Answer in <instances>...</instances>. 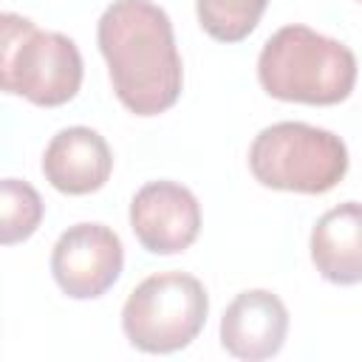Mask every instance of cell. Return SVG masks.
Masks as SVG:
<instances>
[{
	"label": "cell",
	"mask_w": 362,
	"mask_h": 362,
	"mask_svg": "<svg viewBox=\"0 0 362 362\" xmlns=\"http://www.w3.org/2000/svg\"><path fill=\"white\" fill-rule=\"evenodd\" d=\"M113 170V156L107 141L90 127L59 130L42 153L45 181L65 195H88L105 187Z\"/></svg>",
	"instance_id": "cell-9"
},
{
	"label": "cell",
	"mask_w": 362,
	"mask_h": 362,
	"mask_svg": "<svg viewBox=\"0 0 362 362\" xmlns=\"http://www.w3.org/2000/svg\"><path fill=\"white\" fill-rule=\"evenodd\" d=\"M206 311L209 300L201 280L184 272H161L130 291L122 308V328L139 351L173 354L201 334Z\"/></svg>",
	"instance_id": "cell-5"
},
{
	"label": "cell",
	"mask_w": 362,
	"mask_h": 362,
	"mask_svg": "<svg viewBox=\"0 0 362 362\" xmlns=\"http://www.w3.org/2000/svg\"><path fill=\"white\" fill-rule=\"evenodd\" d=\"M116 99L136 116H156L181 96V57L173 23L153 0H113L96 25Z\"/></svg>",
	"instance_id": "cell-1"
},
{
	"label": "cell",
	"mask_w": 362,
	"mask_h": 362,
	"mask_svg": "<svg viewBox=\"0 0 362 362\" xmlns=\"http://www.w3.org/2000/svg\"><path fill=\"white\" fill-rule=\"evenodd\" d=\"M42 221L40 192L20 178H3L0 184V240L3 246L20 243L37 232Z\"/></svg>",
	"instance_id": "cell-12"
},
{
	"label": "cell",
	"mask_w": 362,
	"mask_h": 362,
	"mask_svg": "<svg viewBox=\"0 0 362 362\" xmlns=\"http://www.w3.org/2000/svg\"><path fill=\"white\" fill-rule=\"evenodd\" d=\"M130 226L153 255L184 252L201 229L195 195L175 181H150L130 201Z\"/></svg>",
	"instance_id": "cell-7"
},
{
	"label": "cell",
	"mask_w": 362,
	"mask_h": 362,
	"mask_svg": "<svg viewBox=\"0 0 362 362\" xmlns=\"http://www.w3.org/2000/svg\"><path fill=\"white\" fill-rule=\"evenodd\" d=\"M249 170L263 187L320 195L345 178L348 147L325 127L277 122L255 136L249 147Z\"/></svg>",
	"instance_id": "cell-4"
},
{
	"label": "cell",
	"mask_w": 362,
	"mask_h": 362,
	"mask_svg": "<svg viewBox=\"0 0 362 362\" xmlns=\"http://www.w3.org/2000/svg\"><path fill=\"white\" fill-rule=\"evenodd\" d=\"M124 249L119 235L105 223L68 226L51 252V274L74 300L102 297L122 274Z\"/></svg>",
	"instance_id": "cell-6"
},
{
	"label": "cell",
	"mask_w": 362,
	"mask_h": 362,
	"mask_svg": "<svg viewBox=\"0 0 362 362\" xmlns=\"http://www.w3.org/2000/svg\"><path fill=\"white\" fill-rule=\"evenodd\" d=\"M311 260L337 286L362 283V204L345 201L314 223Z\"/></svg>",
	"instance_id": "cell-10"
},
{
	"label": "cell",
	"mask_w": 362,
	"mask_h": 362,
	"mask_svg": "<svg viewBox=\"0 0 362 362\" xmlns=\"http://www.w3.org/2000/svg\"><path fill=\"white\" fill-rule=\"evenodd\" d=\"M288 334V311L283 300L266 288L238 294L221 317V345L238 359L274 356Z\"/></svg>",
	"instance_id": "cell-8"
},
{
	"label": "cell",
	"mask_w": 362,
	"mask_h": 362,
	"mask_svg": "<svg viewBox=\"0 0 362 362\" xmlns=\"http://www.w3.org/2000/svg\"><path fill=\"white\" fill-rule=\"evenodd\" d=\"M359 3H362V0H359Z\"/></svg>",
	"instance_id": "cell-13"
},
{
	"label": "cell",
	"mask_w": 362,
	"mask_h": 362,
	"mask_svg": "<svg viewBox=\"0 0 362 362\" xmlns=\"http://www.w3.org/2000/svg\"><path fill=\"white\" fill-rule=\"evenodd\" d=\"M0 79L8 93L57 107L76 96L82 57L71 37L42 31L28 17L6 11L0 17Z\"/></svg>",
	"instance_id": "cell-3"
},
{
	"label": "cell",
	"mask_w": 362,
	"mask_h": 362,
	"mask_svg": "<svg viewBox=\"0 0 362 362\" xmlns=\"http://www.w3.org/2000/svg\"><path fill=\"white\" fill-rule=\"evenodd\" d=\"M257 79L269 96L283 102L337 105L354 90L356 57L308 25H283L257 57Z\"/></svg>",
	"instance_id": "cell-2"
},
{
	"label": "cell",
	"mask_w": 362,
	"mask_h": 362,
	"mask_svg": "<svg viewBox=\"0 0 362 362\" xmlns=\"http://www.w3.org/2000/svg\"><path fill=\"white\" fill-rule=\"evenodd\" d=\"M266 6L269 0H195L201 28L221 42L246 40L255 31Z\"/></svg>",
	"instance_id": "cell-11"
}]
</instances>
